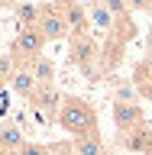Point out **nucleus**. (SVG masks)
Masks as SVG:
<instances>
[{"instance_id": "0eeeda50", "label": "nucleus", "mask_w": 152, "mask_h": 155, "mask_svg": "<svg viewBox=\"0 0 152 155\" xmlns=\"http://www.w3.org/2000/svg\"><path fill=\"white\" fill-rule=\"evenodd\" d=\"M120 142H123L130 152H146V155H152V129H149V126H139V129L120 133Z\"/></svg>"}, {"instance_id": "aec40b11", "label": "nucleus", "mask_w": 152, "mask_h": 155, "mask_svg": "<svg viewBox=\"0 0 152 155\" xmlns=\"http://www.w3.org/2000/svg\"><path fill=\"white\" fill-rule=\"evenodd\" d=\"M0 55H3V52H0Z\"/></svg>"}, {"instance_id": "1a4fd4ad", "label": "nucleus", "mask_w": 152, "mask_h": 155, "mask_svg": "<svg viewBox=\"0 0 152 155\" xmlns=\"http://www.w3.org/2000/svg\"><path fill=\"white\" fill-rule=\"evenodd\" d=\"M62 13H65L68 29H71L75 36H84L87 29H91V16H87V10H84V7H78V3H68V7H62Z\"/></svg>"}, {"instance_id": "f03ea898", "label": "nucleus", "mask_w": 152, "mask_h": 155, "mask_svg": "<svg viewBox=\"0 0 152 155\" xmlns=\"http://www.w3.org/2000/svg\"><path fill=\"white\" fill-rule=\"evenodd\" d=\"M42 48H46V36H42V29L39 26H19V32L13 36V42H10V55L23 58V61H32V58L42 55Z\"/></svg>"}, {"instance_id": "4468645a", "label": "nucleus", "mask_w": 152, "mask_h": 155, "mask_svg": "<svg viewBox=\"0 0 152 155\" xmlns=\"http://www.w3.org/2000/svg\"><path fill=\"white\" fill-rule=\"evenodd\" d=\"M133 81H136V87H139V97L152 104V74L143 68V61H139V65L133 68Z\"/></svg>"}, {"instance_id": "7ed1b4c3", "label": "nucleus", "mask_w": 152, "mask_h": 155, "mask_svg": "<svg viewBox=\"0 0 152 155\" xmlns=\"http://www.w3.org/2000/svg\"><path fill=\"white\" fill-rule=\"evenodd\" d=\"M68 58H71V65H78L81 71H94V61H97V42L94 36H71V45H68Z\"/></svg>"}, {"instance_id": "20e7f679", "label": "nucleus", "mask_w": 152, "mask_h": 155, "mask_svg": "<svg viewBox=\"0 0 152 155\" xmlns=\"http://www.w3.org/2000/svg\"><path fill=\"white\" fill-rule=\"evenodd\" d=\"M39 29H42V36L46 42H55V39H65L71 29H68V19L65 13L58 7H42V19H39Z\"/></svg>"}, {"instance_id": "9b49d317", "label": "nucleus", "mask_w": 152, "mask_h": 155, "mask_svg": "<svg viewBox=\"0 0 152 155\" xmlns=\"http://www.w3.org/2000/svg\"><path fill=\"white\" fill-rule=\"evenodd\" d=\"M87 16H91V29H94V32H100V36L113 32V10L107 7V3L91 7V10H87Z\"/></svg>"}, {"instance_id": "6e6552de", "label": "nucleus", "mask_w": 152, "mask_h": 155, "mask_svg": "<svg viewBox=\"0 0 152 155\" xmlns=\"http://www.w3.org/2000/svg\"><path fill=\"white\" fill-rule=\"evenodd\" d=\"M10 87H13L19 97L32 100V97H36V91H39V81L32 78L29 65H23V68H16V71H13V78H10Z\"/></svg>"}, {"instance_id": "6ab92c4d", "label": "nucleus", "mask_w": 152, "mask_h": 155, "mask_svg": "<svg viewBox=\"0 0 152 155\" xmlns=\"http://www.w3.org/2000/svg\"><path fill=\"white\" fill-rule=\"evenodd\" d=\"M0 84H3V81H0Z\"/></svg>"}, {"instance_id": "9d476101", "label": "nucleus", "mask_w": 152, "mask_h": 155, "mask_svg": "<svg viewBox=\"0 0 152 155\" xmlns=\"http://www.w3.org/2000/svg\"><path fill=\"white\" fill-rule=\"evenodd\" d=\"M29 71H32V78L39 81V87H52V81H55V61L49 55H39L29 61Z\"/></svg>"}, {"instance_id": "dca6fc26", "label": "nucleus", "mask_w": 152, "mask_h": 155, "mask_svg": "<svg viewBox=\"0 0 152 155\" xmlns=\"http://www.w3.org/2000/svg\"><path fill=\"white\" fill-rule=\"evenodd\" d=\"M16 68L19 65H16V58H13V55H0V81H10Z\"/></svg>"}, {"instance_id": "39448f33", "label": "nucleus", "mask_w": 152, "mask_h": 155, "mask_svg": "<svg viewBox=\"0 0 152 155\" xmlns=\"http://www.w3.org/2000/svg\"><path fill=\"white\" fill-rule=\"evenodd\" d=\"M29 104L36 107V110L46 116L49 123H52V120L58 123V113H62V104H65V97L58 94V91H55V84H52V87H39V91H36V97H32Z\"/></svg>"}, {"instance_id": "f257e3e1", "label": "nucleus", "mask_w": 152, "mask_h": 155, "mask_svg": "<svg viewBox=\"0 0 152 155\" xmlns=\"http://www.w3.org/2000/svg\"><path fill=\"white\" fill-rule=\"evenodd\" d=\"M58 126L71 133L75 139H84V136L97 133V110L81 97H65L62 104V113H58Z\"/></svg>"}, {"instance_id": "ddd939ff", "label": "nucleus", "mask_w": 152, "mask_h": 155, "mask_svg": "<svg viewBox=\"0 0 152 155\" xmlns=\"http://www.w3.org/2000/svg\"><path fill=\"white\" fill-rule=\"evenodd\" d=\"M26 139H23V129L13 123H0V149H23Z\"/></svg>"}, {"instance_id": "2eb2a0df", "label": "nucleus", "mask_w": 152, "mask_h": 155, "mask_svg": "<svg viewBox=\"0 0 152 155\" xmlns=\"http://www.w3.org/2000/svg\"><path fill=\"white\" fill-rule=\"evenodd\" d=\"M113 87V104H136L139 87L136 84H110Z\"/></svg>"}, {"instance_id": "423d86ee", "label": "nucleus", "mask_w": 152, "mask_h": 155, "mask_svg": "<svg viewBox=\"0 0 152 155\" xmlns=\"http://www.w3.org/2000/svg\"><path fill=\"white\" fill-rule=\"evenodd\" d=\"M113 123H117V129H120V133H130V129L146 126L143 107H136V104H113Z\"/></svg>"}, {"instance_id": "f3484780", "label": "nucleus", "mask_w": 152, "mask_h": 155, "mask_svg": "<svg viewBox=\"0 0 152 155\" xmlns=\"http://www.w3.org/2000/svg\"><path fill=\"white\" fill-rule=\"evenodd\" d=\"M19 155H52V149L42 142H26L23 149H19Z\"/></svg>"}, {"instance_id": "f8f14e48", "label": "nucleus", "mask_w": 152, "mask_h": 155, "mask_svg": "<svg viewBox=\"0 0 152 155\" xmlns=\"http://www.w3.org/2000/svg\"><path fill=\"white\" fill-rule=\"evenodd\" d=\"M75 155H110V152H107V142L100 139V133H94L84 139H75Z\"/></svg>"}, {"instance_id": "a211bd4d", "label": "nucleus", "mask_w": 152, "mask_h": 155, "mask_svg": "<svg viewBox=\"0 0 152 155\" xmlns=\"http://www.w3.org/2000/svg\"><path fill=\"white\" fill-rule=\"evenodd\" d=\"M143 68H146V71H149V74H152V48H149V55L143 58Z\"/></svg>"}]
</instances>
